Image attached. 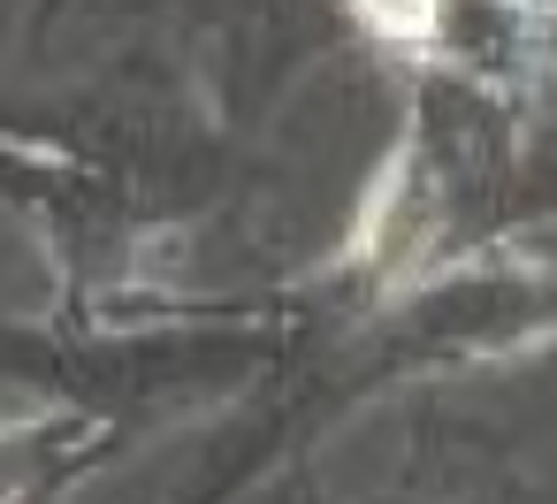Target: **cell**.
Listing matches in <instances>:
<instances>
[{
  "instance_id": "obj_1",
  "label": "cell",
  "mask_w": 557,
  "mask_h": 504,
  "mask_svg": "<svg viewBox=\"0 0 557 504\" xmlns=\"http://www.w3.org/2000/svg\"><path fill=\"white\" fill-rule=\"evenodd\" d=\"M351 9L389 47H435V32H443V0H351Z\"/></svg>"
}]
</instances>
